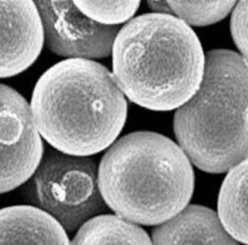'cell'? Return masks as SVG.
I'll use <instances>...</instances> for the list:
<instances>
[{"label":"cell","instance_id":"14","mask_svg":"<svg viewBox=\"0 0 248 245\" xmlns=\"http://www.w3.org/2000/svg\"><path fill=\"white\" fill-rule=\"evenodd\" d=\"M77 8L91 20L106 26H118L130 21L140 1H74Z\"/></svg>","mask_w":248,"mask_h":245},{"label":"cell","instance_id":"15","mask_svg":"<svg viewBox=\"0 0 248 245\" xmlns=\"http://www.w3.org/2000/svg\"><path fill=\"white\" fill-rule=\"evenodd\" d=\"M231 32L241 56L248 61V1L236 3L231 17Z\"/></svg>","mask_w":248,"mask_h":245},{"label":"cell","instance_id":"2","mask_svg":"<svg viewBox=\"0 0 248 245\" xmlns=\"http://www.w3.org/2000/svg\"><path fill=\"white\" fill-rule=\"evenodd\" d=\"M112 74L134 104L154 111L185 105L204 76L205 55L195 31L174 15L148 13L120 28Z\"/></svg>","mask_w":248,"mask_h":245},{"label":"cell","instance_id":"12","mask_svg":"<svg viewBox=\"0 0 248 245\" xmlns=\"http://www.w3.org/2000/svg\"><path fill=\"white\" fill-rule=\"evenodd\" d=\"M72 245H153L147 232L117 215L102 214L84 223Z\"/></svg>","mask_w":248,"mask_h":245},{"label":"cell","instance_id":"9","mask_svg":"<svg viewBox=\"0 0 248 245\" xmlns=\"http://www.w3.org/2000/svg\"><path fill=\"white\" fill-rule=\"evenodd\" d=\"M153 245H239L223 227L218 214L198 204L188 205L172 219L157 226Z\"/></svg>","mask_w":248,"mask_h":245},{"label":"cell","instance_id":"16","mask_svg":"<svg viewBox=\"0 0 248 245\" xmlns=\"http://www.w3.org/2000/svg\"><path fill=\"white\" fill-rule=\"evenodd\" d=\"M146 3L150 10L155 14L173 15L168 1H147Z\"/></svg>","mask_w":248,"mask_h":245},{"label":"cell","instance_id":"11","mask_svg":"<svg viewBox=\"0 0 248 245\" xmlns=\"http://www.w3.org/2000/svg\"><path fill=\"white\" fill-rule=\"evenodd\" d=\"M217 214L229 234L248 245V158L230 169L224 178Z\"/></svg>","mask_w":248,"mask_h":245},{"label":"cell","instance_id":"13","mask_svg":"<svg viewBox=\"0 0 248 245\" xmlns=\"http://www.w3.org/2000/svg\"><path fill=\"white\" fill-rule=\"evenodd\" d=\"M174 15L188 25L213 24L234 9L235 1H168Z\"/></svg>","mask_w":248,"mask_h":245},{"label":"cell","instance_id":"1","mask_svg":"<svg viewBox=\"0 0 248 245\" xmlns=\"http://www.w3.org/2000/svg\"><path fill=\"white\" fill-rule=\"evenodd\" d=\"M30 107L46 142L78 157L109 148L128 111L113 74L98 62L81 58H68L47 69L36 82Z\"/></svg>","mask_w":248,"mask_h":245},{"label":"cell","instance_id":"4","mask_svg":"<svg viewBox=\"0 0 248 245\" xmlns=\"http://www.w3.org/2000/svg\"><path fill=\"white\" fill-rule=\"evenodd\" d=\"M173 131L192 164L223 173L248 158V61L224 48L205 54L198 92L176 109Z\"/></svg>","mask_w":248,"mask_h":245},{"label":"cell","instance_id":"10","mask_svg":"<svg viewBox=\"0 0 248 245\" xmlns=\"http://www.w3.org/2000/svg\"><path fill=\"white\" fill-rule=\"evenodd\" d=\"M1 245H72L63 226L32 205H14L0 211Z\"/></svg>","mask_w":248,"mask_h":245},{"label":"cell","instance_id":"5","mask_svg":"<svg viewBox=\"0 0 248 245\" xmlns=\"http://www.w3.org/2000/svg\"><path fill=\"white\" fill-rule=\"evenodd\" d=\"M96 162L47 149L22 196L32 206L55 218L67 231L108 210L98 182Z\"/></svg>","mask_w":248,"mask_h":245},{"label":"cell","instance_id":"3","mask_svg":"<svg viewBox=\"0 0 248 245\" xmlns=\"http://www.w3.org/2000/svg\"><path fill=\"white\" fill-rule=\"evenodd\" d=\"M98 182L115 215L137 225L159 226L188 206L195 174L192 162L173 140L139 131L107 150L99 164Z\"/></svg>","mask_w":248,"mask_h":245},{"label":"cell","instance_id":"8","mask_svg":"<svg viewBox=\"0 0 248 245\" xmlns=\"http://www.w3.org/2000/svg\"><path fill=\"white\" fill-rule=\"evenodd\" d=\"M2 78L16 76L39 57L45 29L34 1H0Z\"/></svg>","mask_w":248,"mask_h":245},{"label":"cell","instance_id":"7","mask_svg":"<svg viewBox=\"0 0 248 245\" xmlns=\"http://www.w3.org/2000/svg\"><path fill=\"white\" fill-rule=\"evenodd\" d=\"M42 16L46 43L54 54L99 59L112 52L119 26L99 24L85 16L74 1H36Z\"/></svg>","mask_w":248,"mask_h":245},{"label":"cell","instance_id":"6","mask_svg":"<svg viewBox=\"0 0 248 245\" xmlns=\"http://www.w3.org/2000/svg\"><path fill=\"white\" fill-rule=\"evenodd\" d=\"M0 144L2 194L26 183L44 157L42 136L31 107L14 88L0 86Z\"/></svg>","mask_w":248,"mask_h":245}]
</instances>
